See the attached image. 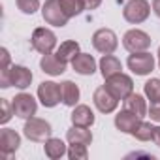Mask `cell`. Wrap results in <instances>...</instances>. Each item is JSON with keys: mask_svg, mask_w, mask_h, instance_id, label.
<instances>
[{"mask_svg": "<svg viewBox=\"0 0 160 160\" xmlns=\"http://www.w3.org/2000/svg\"><path fill=\"white\" fill-rule=\"evenodd\" d=\"M149 117H151V121H154V122H160V102H154V104H151V108H149V113H147Z\"/></svg>", "mask_w": 160, "mask_h": 160, "instance_id": "f546056e", "label": "cell"}, {"mask_svg": "<svg viewBox=\"0 0 160 160\" xmlns=\"http://www.w3.org/2000/svg\"><path fill=\"white\" fill-rule=\"evenodd\" d=\"M98 66H100V73H102L104 79H108V77L122 72V64H121V60L115 55H102Z\"/></svg>", "mask_w": 160, "mask_h": 160, "instance_id": "d6986e66", "label": "cell"}, {"mask_svg": "<svg viewBox=\"0 0 160 160\" xmlns=\"http://www.w3.org/2000/svg\"><path fill=\"white\" fill-rule=\"evenodd\" d=\"M152 141L156 147H160V126H154V132H152Z\"/></svg>", "mask_w": 160, "mask_h": 160, "instance_id": "d6a6232c", "label": "cell"}, {"mask_svg": "<svg viewBox=\"0 0 160 160\" xmlns=\"http://www.w3.org/2000/svg\"><path fill=\"white\" fill-rule=\"evenodd\" d=\"M92 102H94V106H96V109L100 113H113L117 109V106H119V100L109 92V89L106 85H102V87H98L94 91Z\"/></svg>", "mask_w": 160, "mask_h": 160, "instance_id": "4fadbf2b", "label": "cell"}, {"mask_svg": "<svg viewBox=\"0 0 160 160\" xmlns=\"http://www.w3.org/2000/svg\"><path fill=\"white\" fill-rule=\"evenodd\" d=\"M141 121H143L141 117H138V115H134L132 111H126V109H122V111H119L115 115V126H117V130H121L122 134H130V136L136 132V128L139 126Z\"/></svg>", "mask_w": 160, "mask_h": 160, "instance_id": "5bb4252c", "label": "cell"}, {"mask_svg": "<svg viewBox=\"0 0 160 160\" xmlns=\"http://www.w3.org/2000/svg\"><path fill=\"white\" fill-rule=\"evenodd\" d=\"M23 134H25V138H28L30 141L45 143V141L51 138V134H53V126H51L45 119L30 117V119H27V122H25Z\"/></svg>", "mask_w": 160, "mask_h": 160, "instance_id": "7a4b0ae2", "label": "cell"}, {"mask_svg": "<svg viewBox=\"0 0 160 160\" xmlns=\"http://www.w3.org/2000/svg\"><path fill=\"white\" fill-rule=\"evenodd\" d=\"M152 12L156 17H160V0H152Z\"/></svg>", "mask_w": 160, "mask_h": 160, "instance_id": "836d02e7", "label": "cell"}, {"mask_svg": "<svg viewBox=\"0 0 160 160\" xmlns=\"http://www.w3.org/2000/svg\"><path fill=\"white\" fill-rule=\"evenodd\" d=\"M43 152H45L47 158L57 160V158H62L64 154H68V149H66V143L60 138H49L43 145Z\"/></svg>", "mask_w": 160, "mask_h": 160, "instance_id": "ffe728a7", "label": "cell"}, {"mask_svg": "<svg viewBox=\"0 0 160 160\" xmlns=\"http://www.w3.org/2000/svg\"><path fill=\"white\" fill-rule=\"evenodd\" d=\"M81 2H83V8L85 10H96L102 4V0H81Z\"/></svg>", "mask_w": 160, "mask_h": 160, "instance_id": "1f68e13d", "label": "cell"}, {"mask_svg": "<svg viewBox=\"0 0 160 160\" xmlns=\"http://www.w3.org/2000/svg\"><path fill=\"white\" fill-rule=\"evenodd\" d=\"M143 94H145V98L151 104L160 102V79L158 77H151L149 81L143 85Z\"/></svg>", "mask_w": 160, "mask_h": 160, "instance_id": "cb8c5ba5", "label": "cell"}, {"mask_svg": "<svg viewBox=\"0 0 160 160\" xmlns=\"http://www.w3.org/2000/svg\"><path fill=\"white\" fill-rule=\"evenodd\" d=\"M68 143H81V145H91L92 143V132L83 126H72L66 132Z\"/></svg>", "mask_w": 160, "mask_h": 160, "instance_id": "603a6c76", "label": "cell"}, {"mask_svg": "<svg viewBox=\"0 0 160 160\" xmlns=\"http://www.w3.org/2000/svg\"><path fill=\"white\" fill-rule=\"evenodd\" d=\"M32 72L27 66L21 64H12L8 70H0V87L2 89H10L15 87L19 91H25L30 87L32 83Z\"/></svg>", "mask_w": 160, "mask_h": 160, "instance_id": "6da1fadb", "label": "cell"}, {"mask_svg": "<svg viewBox=\"0 0 160 160\" xmlns=\"http://www.w3.org/2000/svg\"><path fill=\"white\" fill-rule=\"evenodd\" d=\"M66 62H62L55 53H47V55H43L42 57V60H40V68H42V72L43 73H47V75H62L64 72H66Z\"/></svg>", "mask_w": 160, "mask_h": 160, "instance_id": "2e32d148", "label": "cell"}, {"mask_svg": "<svg viewBox=\"0 0 160 160\" xmlns=\"http://www.w3.org/2000/svg\"><path fill=\"white\" fill-rule=\"evenodd\" d=\"M152 132H154V126L147 121H141L139 126L136 128V132L132 134L138 141H151L152 139Z\"/></svg>", "mask_w": 160, "mask_h": 160, "instance_id": "484cf974", "label": "cell"}, {"mask_svg": "<svg viewBox=\"0 0 160 160\" xmlns=\"http://www.w3.org/2000/svg\"><path fill=\"white\" fill-rule=\"evenodd\" d=\"M106 87L109 89V92L117 98V100H124L128 98L132 92H134V81H132V77L119 72L111 77L106 79Z\"/></svg>", "mask_w": 160, "mask_h": 160, "instance_id": "277c9868", "label": "cell"}, {"mask_svg": "<svg viewBox=\"0 0 160 160\" xmlns=\"http://www.w3.org/2000/svg\"><path fill=\"white\" fill-rule=\"evenodd\" d=\"M0 108H2V115H0V124H6L12 115H13V108L12 102H8V98H0Z\"/></svg>", "mask_w": 160, "mask_h": 160, "instance_id": "f1b7e54d", "label": "cell"}, {"mask_svg": "<svg viewBox=\"0 0 160 160\" xmlns=\"http://www.w3.org/2000/svg\"><path fill=\"white\" fill-rule=\"evenodd\" d=\"M0 57H2V66H0V70H8L12 66V62H10V51L6 47H2V49H0Z\"/></svg>", "mask_w": 160, "mask_h": 160, "instance_id": "4dcf8cb0", "label": "cell"}, {"mask_svg": "<svg viewBox=\"0 0 160 160\" xmlns=\"http://www.w3.org/2000/svg\"><path fill=\"white\" fill-rule=\"evenodd\" d=\"M21 145V136L12 130V128H2L0 130V154L2 158H10L12 154H15L19 151Z\"/></svg>", "mask_w": 160, "mask_h": 160, "instance_id": "7c38bea8", "label": "cell"}, {"mask_svg": "<svg viewBox=\"0 0 160 160\" xmlns=\"http://www.w3.org/2000/svg\"><path fill=\"white\" fill-rule=\"evenodd\" d=\"M79 53H81V51H79V43L75 42V40H66V42H62L58 47H57V57L62 60V62H72Z\"/></svg>", "mask_w": 160, "mask_h": 160, "instance_id": "7402d4cb", "label": "cell"}, {"mask_svg": "<svg viewBox=\"0 0 160 160\" xmlns=\"http://www.w3.org/2000/svg\"><path fill=\"white\" fill-rule=\"evenodd\" d=\"M60 6L62 10L66 12V15L72 19V17H77L85 8H83V2L81 0H60Z\"/></svg>", "mask_w": 160, "mask_h": 160, "instance_id": "d4e9b609", "label": "cell"}, {"mask_svg": "<svg viewBox=\"0 0 160 160\" xmlns=\"http://www.w3.org/2000/svg\"><path fill=\"white\" fill-rule=\"evenodd\" d=\"M151 15V4L147 0H128L122 8V17L130 25H139Z\"/></svg>", "mask_w": 160, "mask_h": 160, "instance_id": "3957f363", "label": "cell"}, {"mask_svg": "<svg viewBox=\"0 0 160 160\" xmlns=\"http://www.w3.org/2000/svg\"><path fill=\"white\" fill-rule=\"evenodd\" d=\"M30 43L32 47L42 53V55H47V53H53V49L57 47V36L53 30L45 28V27H38L34 32H32V38H30Z\"/></svg>", "mask_w": 160, "mask_h": 160, "instance_id": "ba28073f", "label": "cell"}, {"mask_svg": "<svg viewBox=\"0 0 160 160\" xmlns=\"http://www.w3.org/2000/svg\"><path fill=\"white\" fill-rule=\"evenodd\" d=\"M156 55H158V68H160V47H158V53Z\"/></svg>", "mask_w": 160, "mask_h": 160, "instance_id": "e575fe53", "label": "cell"}, {"mask_svg": "<svg viewBox=\"0 0 160 160\" xmlns=\"http://www.w3.org/2000/svg\"><path fill=\"white\" fill-rule=\"evenodd\" d=\"M60 87H62V104L68 108H75L79 104V96H81L79 87L73 81H62Z\"/></svg>", "mask_w": 160, "mask_h": 160, "instance_id": "44dd1931", "label": "cell"}, {"mask_svg": "<svg viewBox=\"0 0 160 160\" xmlns=\"http://www.w3.org/2000/svg\"><path fill=\"white\" fill-rule=\"evenodd\" d=\"M122 109L132 111L134 115H138V117H141V119L147 117V113H149V108H147L145 96H141V94H138V92H132L128 98L122 100Z\"/></svg>", "mask_w": 160, "mask_h": 160, "instance_id": "ac0fdd59", "label": "cell"}, {"mask_svg": "<svg viewBox=\"0 0 160 160\" xmlns=\"http://www.w3.org/2000/svg\"><path fill=\"white\" fill-rule=\"evenodd\" d=\"M42 17L47 25L58 27V28L66 27L68 19H70L60 6V0H45V4L42 6Z\"/></svg>", "mask_w": 160, "mask_h": 160, "instance_id": "8992f818", "label": "cell"}, {"mask_svg": "<svg viewBox=\"0 0 160 160\" xmlns=\"http://www.w3.org/2000/svg\"><path fill=\"white\" fill-rule=\"evenodd\" d=\"M70 119H72V124L73 126H83V128H91L94 124V121H96L94 111L89 106H85V104H77L73 108Z\"/></svg>", "mask_w": 160, "mask_h": 160, "instance_id": "9a60e30c", "label": "cell"}, {"mask_svg": "<svg viewBox=\"0 0 160 160\" xmlns=\"http://www.w3.org/2000/svg\"><path fill=\"white\" fill-rule=\"evenodd\" d=\"M72 68L75 73L79 75H92L96 72V60L92 55L89 53H79L73 60H72Z\"/></svg>", "mask_w": 160, "mask_h": 160, "instance_id": "e0dca14e", "label": "cell"}, {"mask_svg": "<svg viewBox=\"0 0 160 160\" xmlns=\"http://www.w3.org/2000/svg\"><path fill=\"white\" fill-rule=\"evenodd\" d=\"M12 108H13V115L19 119H30L36 115L38 111V102L32 94L28 92H19L15 94V98H12Z\"/></svg>", "mask_w": 160, "mask_h": 160, "instance_id": "52a82bcc", "label": "cell"}, {"mask_svg": "<svg viewBox=\"0 0 160 160\" xmlns=\"http://www.w3.org/2000/svg\"><path fill=\"white\" fill-rule=\"evenodd\" d=\"M128 70L136 75H149L154 70V57L149 51H141V53H132L126 60Z\"/></svg>", "mask_w": 160, "mask_h": 160, "instance_id": "8fae6325", "label": "cell"}, {"mask_svg": "<svg viewBox=\"0 0 160 160\" xmlns=\"http://www.w3.org/2000/svg\"><path fill=\"white\" fill-rule=\"evenodd\" d=\"M15 4L25 15H34L40 10V0H15Z\"/></svg>", "mask_w": 160, "mask_h": 160, "instance_id": "83f0119b", "label": "cell"}, {"mask_svg": "<svg viewBox=\"0 0 160 160\" xmlns=\"http://www.w3.org/2000/svg\"><path fill=\"white\" fill-rule=\"evenodd\" d=\"M122 47L128 53H141L151 47V36L139 28H132L122 36Z\"/></svg>", "mask_w": 160, "mask_h": 160, "instance_id": "9c48e42d", "label": "cell"}, {"mask_svg": "<svg viewBox=\"0 0 160 160\" xmlns=\"http://www.w3.org/2000/svg\"><path fill=\"white\" fill-rule=\"evenodd\" d=\"M89 145H81V143H70L68 149V158L70 160H87L89 158Z\"/></svg>", "mask_w": 160, "mask_h": 160, "instance_id": "4316f807", "label": "cell"}, {"mask_svg": "<svg viewBox=\"0 0 160 160\" xmlns=\"http://www.w3.org/2000/svg\"><path fill=\"white\" fill-rule=\"evenodd\" d=\"M92 47L102 55H113L119 47V38L111 28H98L92 34Z\"/></svg>", "mask_w": 160, "mask_h": 160, "instance_id": "5b68a950", "label": "cell"}, {"mask_svg": "<svg viewBox=\"0 0 160 160\" xmlns=\"http://www.w3.org/2000/svg\"><path fill=\"white\" fill-rule=\"evenodd\" d=\"M38 100L43 108H55L62 102V87L55 81H43L38 85Z\"/></svg>", "mask_w": 160, "mask_h": 160, "instance_id": "30bf717a", "label": "cell"}]
</instances>
